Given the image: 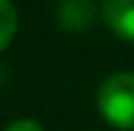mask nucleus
Instances as JSON below:
<instances>
[{
	"label": "nucleus",
	"instance_id": "obj_3",
	"mask_svg": "<svg viewBox=\"0 0 134 131\" xmlns=\"http://www.w3.org/2000/svg\"><path fill=\"white\" fill-rule=\"evenodd\" d=\"M100 20L120 40L134 43V0H103L100 3Z\"/></svg>",
	"mask_w": 134,
	"mask_h": 131
},
{
	"label": "nucleus",
	"instance_id": "obj_4",
	"mask_svg": "<svg viewBox=\"0 0 134 131\" xmlns=\"http://www.w3.org/2000/svg\"><path fill=\"white\" fill-rule=\"evenodd\" d=\"M17 31V9L12 0H0V52L14 40Z\"/></svg>",
	"mask_w": 134,
	"mask_h": 131
},
{
	"label": "nucleus",
	"instance_id": "obj_5",
	"mask_svg": "<svg viewBox=\"0 0 134 131\" xmlns=\"http://www.w3.org/2000/svg\"><path fill=\"white\" fill-rule=\"evenodd\" d=\"M6 131H46L37 120H29V117H23V120H12L9 126H6Z\"/></svg>",
	"mask_w": 134,
	"mask_h": 131
},
{
	"label": "nucleus",
	"instance_id": "obj_2",
	"mask_svg": "<svg viewBox=\"0 0 134 131\" xmlns=\"http://www.w3.org/2000/svg\"><path fill=\"white\" fill-rule=\"evenodd\" d=\"M100 17V9L94 0H60L57 3V23L66 29V31H88V29L97 23Z\"/></svg>",
	"mask_w": 134,
	"mask_h": 131
},
{
	"label": "nucleus",
	"instance_id": "obj_1",
	"mask_svg": "<svg viewBox=\"0 0 134 131\" xmlns=\"http://www.w3.org/2000/svg\"><path fill=\"white\" fill-rule=\"evenodd\" d=\"M97 111L111 128L134 131V74L117 71L97 88Z\"/></svg>",
	"mask_w": 134,
	"mask_h": 131
}]
</instances>
